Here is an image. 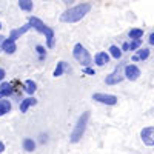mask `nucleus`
Segmentation results:
<instances>
[{
	"label": "nucleus",
	"mask_w": 154,
	"mask_h": 154,
	"mask_svg": "<svg viewBox=\"0 0 154 154\" xmlns=\"http://www.w3.org/2000/svg\"><path fill=\"white\" fill-rule=\"evenodd\" d=\"M91 11V5L89 3H80V5H75L69 9H66L63 14L60 16V22L63 23H75L82 20L88 12Z\"/></svg>",
	"instance_id": "1"
},
{
	"label": "nucleus",
	"mask_w": 154,
	"mask_h": 154,
	"mask_svg": "<svg viewBox=\"0 0 154 154\" xmlns=\"http://www.w3.org/2000/svg\"><path fill=\"white\" fill-rule=\"evenodd\" d=\"M28 23H29V26H31V28H34V29L38 31V32H42V34L46 37L48 48H54V45H56V38H54V31H53V28L46 26V25H45L40 19H37V17H34V16L29 17Z\"/></svg>",
	"instance_id": "2"
},
{
	"label": "nucleus",
	"mask_w": 154,
	"mask_h": 154,
	"mask_svg": "<svg viewBox=\"0 0 154 154\" xmlns=\"http://www.w3.org/2000/svg\"><path fill=\"white\" fill-rule=\"evenodd\" d=\"M88 120H89V111H85L80 117H79V120H77L74 130H72V133H71V136H69L71 143H77V142H79V140L83 137V133H85V130H86Z\"/></svg>",
	"instance_id": "3"
},
{
	"label": "nucleus",
	"mask_w": 154,
	"mask_h": 154,
	"mask_svg": "<svg viewBox=\"0 0 154 154\" xmlns=\"http://www.w3.org/2000/svg\"><path fill=\"white\" fill-rule=\"evenodd\" d=\"M72 56H74V59L79 62L83 68H89L93 59H91L89 53L86 51V48H85L82 43H75V45H74V48H72Z\"/></svg>",
	"instance_id": "4"
},
{
	"label": "nucleus",
	"mask_w": 154,
	"mask_h": 154,
	"mask_svg": "<svg viewBox=\"0 0 154 154\" xmlns=\"http://www.w3.org/2000/svg\"><path fill=\"white\" fill-rule=\"evenodd\" d=\"M123 79H125V77H123V68H122V66H117L111 74L106 75L105 83H106V85H117V83H120Z\"/></svg>",
	"instance_id": "5"
},
{
	"label": "nucleus",
	"mask_w": 154,
	"mask_h": 154,
	"mask_svg": "<svg viewBox=\"0 0 154 154\" xmlns=\"http://www.w3.org/2000/svg\"><path fill=\"white\" fill-rule=\"evenodd\" d=\"M93 100L99 102V103H103V105H116L117 103V97L112 96V94H103V93H96L93 94Z\"/></svg>",
	"instance_id": "6"
},
{
	"label": "nucleus",
	"mask_w": 154,
	"mask_h": 154,
	"mask_svg": "<svg viewBox=\"0 0 154 154\" xmlns=\"http://www.w3.org/2000/svg\"><path fill=\"white\" fill-rule=\"evenodd\" d=\"M140 139L146 146H154V126H146L140 131Z\"/></svg>",
	"instance_id": "7"
},
{
	"label": "nucleus",
	"mask_w": 154,
	"mask_h": 154,
	"mask_svg": "<svg viewBox=\"0 0 154 154\" xmlns=\"http://www.w3.org/2000/svg\"><path fill=\"white\" fill-rule=\"evenodd\" d=\"M123 77H126L128 80H137L139 77H140V69L139 66L136 65H126L125 69H123Z\"/></svg>",
	"instance_id": "8"
},
{
	"label": "nucleus",
	"mask_w": 154,
	"mask_h": 154,
	"mask_svg": "<svg viewBox=\"0 0 154 154\" xmlns=\"http://www.w3.org/2000/svg\"><path fill=\"white\" fill-rule=\"evenodd\" d=\"M31 29V26H29V23H26V25H23L22 28H19V29H12L11 31V34H9V40H12V42H16L17 38L22 35V34H25L26 31H29Z\"/></svg>",
	"instance_id": "9"
},
{
	"label": "nucleus",
	"mask_w": 154,
	"mask_h": 154,
	"mask_svg": "<svg viewBox=\"0 0 154 154\" xmlns=\"http://www.w3.org/2000/svg\"><path fill=\"white\" fill-rule=\"evenodd\" d=\"M94 62H96V65L97 66H105V65H108V62H109V54L108 53H97L96 54V57H94Z\"/></svg>",
	"instance_id": "10"
},
{
	"label": "nucleus",
	"mask_w": 154,
	"mask_h": 154,
	"mask_svg": "<svg viewBox=\"0 0 154 154\" xmlns=\"http://www.w3.org/2000/svg\"><path fill=\"white\" fill-rule=\"evenodd\" d=\"M2 49L5 51L6 54H12V53H16L17 45H16V42L9 40V38H5V40H3V45H2Z\"/></svg>",
	"instance_id": "11"
},
{
	"label": "nucleus",
	"mask_w": 154,
	"mask_h": 154,
	"mask_svg": "<svg viewBox=\"0 0 154 154\" xmlns=\"http://www.w3.org/2000/svg\"><path fill=\"white\" fill-rule=\"evenodd\" d=\"M35 103H37V100L32 99V97L25 99V100H22V103H20V111H22V112H26L28 108H29V106H34Z\"/></svg>",
	"instance_id": "12"
},
{
	"label": "nucleus",
	"mask_w": 154,
	"mask_h": 154,
	"mask_svg": "<svg viewBox=\"0 0 154 154\" xmlns=\"http://www.w3.org/2000/svg\"><path fill=\"white\" fill-rule=\"evenodd\" d=\"M149 53H151V51H149L148 48L140 49L137 54H134V56H133V60H146V59L149 57Z\"/></svg>",
	"instance_id": "13"
},
{
	"label": "nucleus",
	"mask_w": 154,
	"mask_h": 154,
	"mask_svg": "<svg viewBox=\"0 0 154 154\" xmlns=\"http://www.w3.org/2000/svg\"><path fill=\"white\" fill-rule=\"evenodd\" d=\"M66 66H68V63H66V62H59V63H57V66H56V69H54V72H53V75H54V77H60L63 72H65Z\"/></svg>",
	"instance_id": "14"
},
{
	"label": "nucleus",
	"mask_w": 154,
	"mask_h": 154,
	"mask_svg": "<svg viewBox=\"0 0 154 154\" xmlns=\"http://www.w3.org/2000/svg\"><path fill=\"white\" fill-rule=\"evenodd\" d=\"M142 35H143V29H140V28H133L130 32H128V37L133 38V40H140Z\"/></svg>",
	"instance_id": "15"
},
{
	"label": "nucleus",
	"mask_w": 154,
	"mask_h": 154,
	"mask_svg": "<svg viewBox=\"0 0 154 154\" xmlns=\"http://www.w3.org/2000/svg\"><path fill=\"white\" fill-rule=\"evenodd\" d=\"M11 111V103L8 100H0V116H5Z\"/></svg>",
	"instance_id": "16"
},
{
	"label": "nucleus",
	"mask_w": 154,
	"mask_h": 154,
	"mask_svg": "<svg viewBox=\"0 0 154 154\" xmlns=\"http://www.w3.org/2000/svg\"><path fill=\"white\" fill-rule=\"evenodd\" d=\"M35 89H37V85H35L34 80H26L25 82V91H26L28 94H34Z\"/></svg>",
	"instance_id": "17"
},
{
	"label": "nucleus",
	"mask_w": 154,
	"mask_h": 154,
	"mask_svg": "<svg viewBox=\"0 0 154 154\" xmlns=\"http://www.w3.org/2000/svg\"><path fill=\"white\" fill-rule=\"evenodd\" d=\"M11 94V85L8 82H3L0 85V97H5V96H9Z\"/></svg>",
	"instance_id": "18"
},
{
	"label": "nucleus",
	"mask_w": 154,
	"mask_h": 154,
	"mask_svg": "<svg viewBox=\"0 0 154 154\" xmlns=\"http://www.w3.org/2000/svg\"><path fill=\"white\" fill-rule=\"evenodd\" d=\"M23 148H25V151H34V148H35V143H34V140L32 139H25L23 140Z\"/></svg>",
	"instance_id": "19"
},
{
	"label": "nucleus",
	"mask_w": 154,
	"mask_h": 154,
	"mask_svg": "<svg viewBox=\"0 0 154 154\" xmlns=\"http://www.w3.org/2000/svg\"><path fill=\"white\" fill-rule=\"evenodd\" d=\"M19 6H20V9H23V11H31V9H32V2H31V0H20Z\"/></svg>",
	"instance_id": "20"
},
{
	"label": "nucleus",
	"mask_w": 154,
	"mask_h": 154,
	"mask_svg": "<svg viewBox=\"0 0 154 154\" xmlns=\"http://www.w3.org/2000/svg\"><path fill=\"white\" fill-rule=\"evenodd\" d=\"M109 53H111V56H112L114 59H120V57H122V51H120V48H117L116 45H112V46L109 48Z\"/></svg>",
	"instance_id": "21"
},
{
	"label": "nucleus",
	"mask_w": 154,
	"mask_h": 154,
	"mask_svg": "<svg viewBox=\"0 0 154 154\" xmlns=\"http://www.w3.org/2000/svg\"><path fill=\"white\" fill-rule=\"evenodd\" d=\"M140 43H142V40H131V43H128V49L134 51V49H137L140 46Z\"/></svg>",
	"instance_id": "22"
},
{
	"label": "nucleus",
	"mask_w": 154,
	"mask_h": 154,
	"mask_svg": "<svg viewBox=\"0 0 154 154\" xmlns=\"http://www.w3.org/2000/svg\"><path fill=\"white\" fill-rule=\"evenodd\" d=\"M35 49H37V53L40 54V59H43V56H45V48H43V46H37Z\"/></svg>",
	"instance_id": "23"
},
{
	"label": "nucleus",
	"mask_w": 154,
	"mask_h": 154,
	"mask_svg": "<svg viewBox=\"0 0 154 154\" xmlns=\"http://www.w3.org/2000/svg\"><path fill=\"white\" fill-rule=\"evenodd\" d=\"M83 74H89V75H94L96 71L93 68H83Z\"/></svg>",
	"instance_id": "24"
},
{
	"label": "nucleus",
	"mask_w": 154,
	"mask_h": 154,
	"mask_svg": "<svg viewBox=\"0 0 154 154\" xmlns=\"http://www.w3.org/2000/svg\"><path fill=\"white\" fill-rule=\"evenodd\" d=\"M148 42H149V45H154V32L149 34V40Z\"/></svg>",
	"instance_id": "25"
},
{
	"label": "nucleus",
	"mask_w": 154,
	"mask_h": 154,
	"mask_svg": "<svg viewBox=\"0 0 154 154\" xmlns=\"http://www.w3.org/2000/svg\"><path fill=\"white\" fill-rule=\"evenodd\" d=\"M3 77H5V69H2V68H0V82L3 80Z\"/></svg>",
	"instance_id": "26"
},
{
	"label": "nucleus",
	"mask_w": 154,
	"mask_h": 154,
	"mask_svg": "<svg viewBox=\"0 0 154 154\" xmlns=\"http://www.w3.org/2000/svg\"><path fill=\"white\" fill-rule=\"evenodd\" d=\"M5 151V145H3V142H2V140H0V154H2Z\"/></svg>",
	"instance_id": "27"
},
{
	"label": "nucleus",
	"mask_w": 154,
	"mask_h": 154,
	"mask_svg": "<svg viewBox=\"0 0 154 154\" xmlns=\"http://www.w3.org/2000/svg\"><path fill=\"white\" fill-rule=\"evenodd\" d=\"M3 40H5V37L0 35V51H2V45H3Z\"/></svg>",
	"instance_id": "28"
},
{
	"label": "nucleus",
	"mask_w": 154,
	"mask_h": 154,
	"mask_svg": "<svg viewBox=\"0 0 154 154\" xmlns=\"http://www.w3.org/2000/svg\"><path fill=\"white\" fill-rule=\"evenodd\" d=\"M120 51H128V43H123V46H122Z\"/></svg>",
	"instance_id": "29"
},
{
	"label": "nucleus",
	"mask_w": 154,
	"mask_h": 154,
	"mask_svg": "<svg viewBox=\"0 0 154 154\" xmlns=\"http://www.w3.org/2000/svg\"><path fill=\"white\" fill-rule=\"evenodd\" d=\"M0 29H2V23H0Z\"/></svg>",
	"instance_id": "30"
}]
</instances>
